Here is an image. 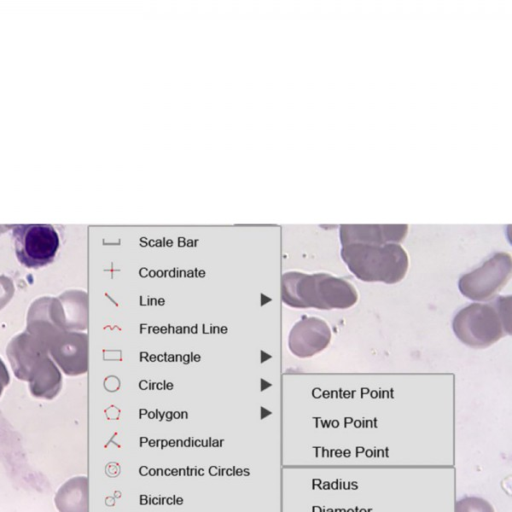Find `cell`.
Masks as SVG:
<instances>
[{"instance_id":"52a82bcc","label":"cell","mask_w":512,"mask_h":512,"mask_svg":"<svg viewBox=\"0 0 512 512\" xmlns=\"http://www.w3.org/2000/svg\"><path fill=\"white\" fill-rule=\"evenodd\" d=\"M407 232V224H342L339 235L342 246L351 243L383 245L402 242Z\"/></svg>"},{"instance_id":"6da1fadb","label":"cell","mask_w":512,"mask_h":512,"mask_svg":"<svg viewBox=\"0 0 512 512\" xmlns=\"http://www.w3.org/2000/svg\"><path fill=\"white\" fill-rule=\"evenodd\" d=\"M281 298L293 308L347 309L357 302L358 293L343 278L327 273L289 271L282 275Z\"/></svg>"},{"instance_id":"9c48e42d","label":"cell","mask_w":512,"mask_h":512,"mask_svg":"<svg viewBox=\"0 0 512 512\" xmlns=\"http://www.w3.org/2000/svg\"><path fill=\"white\" fill-rule=\"evenodd\" d=\"M13 284L9 278L0 276V309L9 301L13 295Z\"/></svg>"},{"instance_id":"5b68a950","label":"cell","mask_w":512,"mask_h":512,"mask_svg":"<svg viewBox=\"0 0 512 512\" xmlns=\"http://www.w3.org/2000/svg\"><path fill=\"white\" fill-rule=\"evenodd\" d=\"M12 238L18 261L30 269L51 263L60 245L58 233L49 224L16 225Z\"/></svg>"},{"instance_id":"ba28073f","label":"cell","mask_w":512,"mask_h":512,"mask_svg":"<svg viewBox=\"0 0 512 512\" xmlns=\"http://www.w3.org/2000/svg\"><path fill=\"white\" fill-rule=\"evenodd\" d=\"M455 512H495L487 500L478 496H464L456 501Z\"/></svg>"},{"instance_id":"3957f363","label":"cell","mask_w":512,"mask_h":512,"mask_svg":"<svg viewBox=\"0 0 512 512\" xmlns=\"http://www.w3.org/2000/svg\"><path fill=\"white\" fill-rule=\"evenodd\" d=\"M340 254L354 276L365 282L398 283L409 266L407 253L397 243H351L342 246Z\"/></svg>"},{"instance_id":"8992f818","label":"cell","mask_w":512,"mask_h":512,"mask_svg":"<svg viewBox=\"0 0 512 512\" xmlns=\"http://www.w3.org/2000/svg\"><path fill=\"white\" fill-rule=\"evenodd\" d=\"M331 329L317 317H303L289 333V350L299 358H309L324 350L330 343Z\"/></svg>"},{"instance_id":"277c9868","label":"cell","mask_w":512,"mask_h":512,"mask_svg":"<svg viewBox=\"0 0 512 512\" xmlns=\"http://www.w3.org/2000/svg\"><path fill=\"white\" fill-rule=\"evenodd\" d=\"M512 274V258L507 252H495L479 267L458 280L461 294L474 301H489L507 284Z\"/></svg>"},{"instance_id":"30bf717a","label":"cell","mask_w":512,"mask_h":512,"mask_svg":"<svg viewBox=\"0 0 512 512\" xmlns=\"http://www.w3.org/2000/svg\"><path fill=\"white\" fill-rule=\"evenodd\" d=\"M9 383V375L5 368L3 361L0 359V394L3 390V387Z\"/></svg>"},{"instance_id":"7a4b0ae2","label":"cell","mask_w":512,"mask_h":512,"mask_svg":"<svg viewBox=\"0 0 512 512\" xmlns=\"http://www.w3.org/2000/svg\"><path fill=\"white\" fill-rule=\"evenodd\" d=\"M452 328L456 337L472 348H486L511 334V296H495L460 309Z\"/></svg>"}]
</instances>
